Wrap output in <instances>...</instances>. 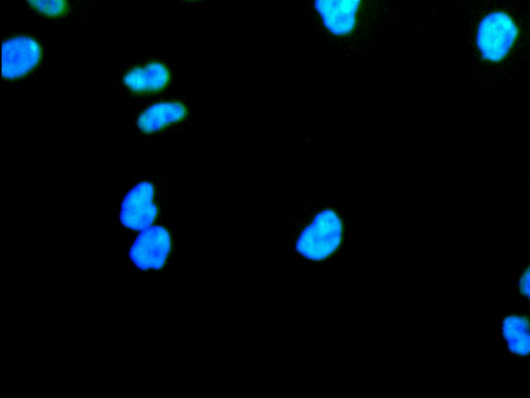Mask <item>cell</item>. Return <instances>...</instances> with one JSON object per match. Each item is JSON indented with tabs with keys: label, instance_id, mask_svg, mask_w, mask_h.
I'll return each mask as SVG.
<instances>
[{
	"label": "cell",
	"instance_id": "2",
	"mask_svg": "<svg viewBox=\"0 0 530 398\" xmlns=\"http://www.w3.org/2000/svg\"><path fill=\"white\" fill-rule=\"evenodd\" d=\"M517 34V27L511 17L504 13H492L479 26V49L486 60L499 62L511 50Z\"/></svg>",
	"mask_w": 530,
	"mask_h": 398
},
{
	"label": "cell",
	"instance_id": "1",
	"mask_svg": "<svg viewBox=\"0 0 530 398\" xmlns=\"http://www.w3.org/2000/svg\"><path fill=\"white\" fill-rule=\"evenodd\" d=\"M342 231L338 214L330 209L323 210L304 227L297 241V250L312 261L327 259L339 248Z\"/></svg>",
	"mask_w": 530,
	"mask_h": 398
},
{
	"label": "cell",
	"instance_id": "9",
	"mask_svg": "<svg viewBox=\"0 0 530 398\" xmlns=\"http://www.w3.org/2000/svg\"><path fill=\"white\" fill-rule=\"evenodd\" d=\"M504 335L509 349L518 356L530 354V324L518 316H510L504 321Z\"/></svg>",
	"mask_w": 530,
	"mask_h": 398
},
{
	"label": "cell",
	"instance_id": "6",
	"mask_svg": "<svg viewBox=\"0 0 530 398\" xmlns=\"http://www.w3.org/2000/svg\"><path fill=\"white\" fill-rule=\"evenodd\" d=\"M362 0H315V7L323 24L336 36L355 30L357 13Z\"/></svg>",
	"mask_w": 530,
	"mask_h": 398
},
{
	"label": "cell",
	"instance_id": "11",
	"mask_svg": "<svg viewBox=\"0 0 530 398\" xmlns=\"http://www.w3.org/2000/svg\"><path fill=\"white\" fill-rule=\"evenodd\" d=\"M521 292L530 300V268L525 271L520 280Z\"/></svg>",
	"mask_w": 530,
	"mask_h": 398
},
{
	"label": "cell",
	"instance_id": "3",
	"mask_svg": "<svg viewBox=\"0 0 530 398\" xmlns=\"http://www.w3.org/2000/svg\"><path fill=\"white\" fill-rule=\"evenodd\" d=\"M171 249V238L162 226H150L135 241L130 258L141 270L160 269Z\"/></svg>",
	"mask_w": 530,
	"mask_h": 398
},
{
	"label": "cell",
	"instance_id": "4",
	"mask_svg": "<svg viewBox=\"0 0 530 398\" xmlns=\"http://www.w3.org/2000/svg\"><path fill=\"white\" fill-rule=\"evenodd\" d=\"M154 197L155 188L150 182H142L133 187L122 204V223L134 231H143L150 227L158 216Z\"/></svg>",
	"mask_w": 530,
	"mask_h": 398
},
{
	"label": "cell",
	"instance_id": "7",
	"mask_svg": "<svg viewBox=\"0 0 530 398\" xmlns=\"http://www.w3.org/2000/svg\"><path fill=\"white\" fill-rule=\"evenodd\" d=\"M187 112L186 106L180 102H160L142 112L137 125L146 134L158 132L183 121Z\"/></svg>",
	"mask_w": 530,
	"mask_h": 398
},
{
	"label": "cell",
	"instance_id": "8",
	"mask_svg": "<svg viewBox=\"0 0 530 398\" xmlns=\"http://www.w3.org/2000/svg\"><path fill=\"white\" fill-rule=\"evenodd\" d=\"M169 80V70L161 63L135 68L124 78L126 87L136 93L158 92L167 87Z\"/></svg>",
	"mask_w": 530,
	"mask_h": 398
},
{
	"label": "cell",
	"instance_id": "10",
	"mask_svg": "<svg viewBox=\"0 0 530 398\" xmlns=\"http://www.w3.org/2000/svg\"><path fill=\"white\" fill-rule=\"evenodd\" d=\"M27 2L47 17H61L67 12V0H27Z\"/></svg>",
	"mask_w": 530,
	"mask_h": 398
},
{
	"label": "cell",
	"instance_id": "5",
	"mask_svg": "<svg viewBox=\"0 0 530 398\" xmlns=\"http://www.w3.org/2000/svg\"><path fill=\"white\" fill-rule=\"evenodd\" d=\"M42 51L39 43L29 37L20 36L3 45V75L16 79L31 73L40 63Z\"/></svg>",
	"mask_w": 530,
	"mask_h": 398
}]
</instances>
